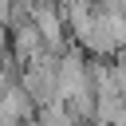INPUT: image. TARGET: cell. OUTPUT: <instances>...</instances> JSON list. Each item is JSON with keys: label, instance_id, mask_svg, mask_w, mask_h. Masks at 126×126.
<instances>
[{"label": "cell", "instance_id": "obj_1", "mask_svg": "<svg viewBox=\"0 0 126 126\" xmlns=\"http://www.w3.org/2000/svg\"><path fill=\"white\" fill-rule=\"evenodd\" d=\"M39 51H43V39H39V32L32 28V20H20V24L12 28V55L28 63V59H35Z\"/></svg>", "mask_w": 126, "mask_h": 126}, {"label": "cell", "instance_id": "obj_2", "mask_svg": "<svg viewBox=\"0 0 126 126\" xmlns=\"http://www.w3.org/2000/svg\"><path fill=\"white\" fill-rule=\"evenodd\" d=\"M35 118H39V126H79L75 118H71V110L55 98V102H47V106H39L35 110Z\"/></svg>", "mask_w": 126, "mask_h": 126}]
</instances>
